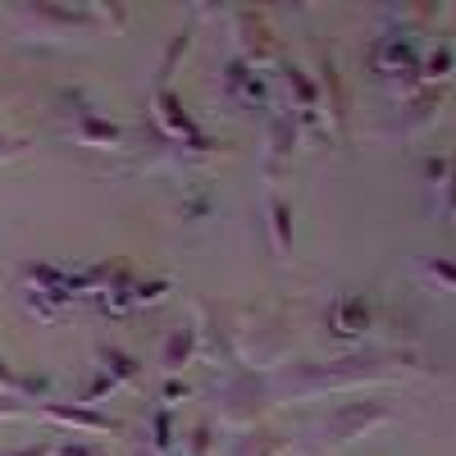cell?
<instances>
[{"mask_svg":"<svg viewBox=\"0 0 456 456\" xmlns=\"http://www.w3.org/2000/svg\"><path fill=\"white\" fill-rule=\"evenodd\" d=\"M425 361L420 352H402V347H374V352H352V356H338V361H311V365H292L274 379L279 393L292 397H320L329 388H365V384H393V379L415 374Z\"/></svg>","mask_w":456,"mask_h":456,"instance_id":"obj_1","label":"cell"},{"mask_svg":"<svg viewBox=\"0 0 456 456\" xmlns=\"http://www.w3.org/2000/svg\"><path fill=\"white\" fill-rule=\"evenodd\" d=\"M233 365L238 370H270L288 356V329L274 311H247L233 315Z\"/></svg>","mask_w":456,"mask_h":456,"instance_id":"obj_2","label":"cell"},{"mask_svg":"<svg viewBox=\"0 0 456 456\" xmlns=\"http://www.w3.org/2000/svg\"><path fill=\"white\" fill-rule=\"evenodd\" d=\"M388 420H393V406H388V402H374V397H365V402H342V406H333V411L324 415L320 429H315L320 452H342V447L361 443L365 434H374L379 425H388Z\"/></svg>","mask_w":456,"mask_h":456,"instance_id":"obj_3","label":"cell"},{"mask_svg":"<svg viewBox=\"0 0 456 456\" xmlns=\"http://www.w3.org/2000/svg\"><path fill=\"white\" fill-rule=\"evenodd\" d=\"M215 402H219V420L233 429H256V420L270 411V384L256 370H228L215 384Z\"/></svg>","mask_w":456,"mask_h":456,"instance_id":"obj_4","label":"cell"},{"mask_svg":"<svg viewBox=\"0 0 456 456\" xmlns=\"http://www.w3.org/2000/svg\"><path fill=\"white\" fill-rule=\"evenodd\" d=\"M151 119L160 124V133L183 151V156H215V142L201 133V124L187 114L183 96L174 87H156L151 92Z\"/></svg>","mask_w":456,"mask_h":456,"instance_id":"obj_5","label":"cell"},{"mask_svg":"<svg viewBox=\"0 0 456 456\" xmlns=\"http://www.w3.org/2000/svg\"><path fill=\"white\" fill-rule=\"evenodd\" d=\"M315 87H320V114L329 119V128L347 142L352 137V92H347V78H342V69H338V60L324 51L320 55V78H315Z\"/></svg>","mask_w":456,"mask_h":456,"instance_id":"obj_6","label":"cell"},{"mask_svg":"<svg viewBox=\"0 0 456 456\" xmlns=\"http://www.w3.org/2000/svg\"><path fill=\"white\" fill-rule=\"evenodd\" d=\"M46 425H60V429H73V434H124V425L114 415L96 411V406H83V402H42L32 406Z\"/></svg>","mask_w":456,"mask_h":456,"instance_id":"obj_7","label":"cell"},{"mask_svg":"<svg viewBox=\"0 0 456 456\" xmlns=\"http://www.w3.org/2000/svg\"><path fill=\"white\" fill-rule=\"evenodd\" d=\"M374 315H379V306H374L370 292H342V297H333L324 324H329L338 338L356 342V338H365V333L374 329Z\"/></svg>","mask_w":456,"mask_h":456,"instance_id":"obj_8","label":"cell"},{"mask_svg":"<svg viewBox=\"0 0 456 456\" xmlns=\"http://www.w3.org/2000/svg\"><path fill=\"white\" fill-rule=\"evenodd\" d=\"M78 101V96H73ZM73 114V124H69V137L78 142V146H92V151H119L124 146V128L114 124V119H105V114H96L92 105H83L78 101V110H69Z\"/></svg>","mask_w":456,"mask_h":456,"instance_id":"obj_9","label":"cell"},{"mask_svg":"<svg viewBox=\"0 0 456 456\" xmlns=\"http://www.w3.org/2000/svg\"><path fill=\"white\" fill-rule=\"evenodd\" d=\"M233 28H238V60L260 69L274 55V28L260 10H233Z\"/></svg>","mask_w":456,"mask_h":456,"instance_id":"obj_10","label":"cell"},{"mask_svg":"<svg viewBox=\"0 0 456 456\" xmlns=\"http://www.w3.org/2000/svg\"><path fill=\"white\" fill-rule=\"evenodd\" d=\"M297 114L292 110H274L270 114V128H265V169L279 174V165L292 156V146H297Z\"/></svg>","mask_w":456,"mask_h":456,"instance_id":"obj_11","label":"cell"},{"mask_svg":"<svg viewBox=\"0 0 456 456\" xmlns=\"http://www.w3.org/2000/svg\"><path fill=\"white\" fill-rule=\"evenodd\" d=\"M201 352V338H197V324L192 320H183V324H174L169 333H165V342H160V365H165V374H178L187 361H192Z\"/></svg>","mask_w":456,"mask_h":456,"instance_id":"obj_12","label":"cell"},{"mask_svg":"<svg viewBox=\"0 0 456 456\" xmlns=\"http://www.w3.org/2000/svg\"><path fill=\"white\" fill-rule=\"evenodd\" d=\"M224 96L238 105H265V78L247 60H228L224 69Z\"/></svg>","mask_w":456,"mask_h":456,"instance_id":"obj_13","label":"cell"},{"mask_svg":"<svg viewBox=\"0 0 456 456\" xmlns=\"http://www.w3.org/2000/svg\"><path fill=\"white\" fill-rule=\"evenodd\" d=\"M96 365H101V379L114 393L142 379V361L133 352H124V347H96Z\"/></svg>","mask_w":456,"mask_h":456,"instance_id":"obj_14","label":"cell"},{"mask_svg":"<svg viewBox=\"0 0 456 456\" xmlns=\"http://www.w3.org/2000/svg\"><path fill=\"white\" fill-rule=\"evenodd\" d=\"M402 105H406V110H402L397 128H402V133H415V128H425V124H434V119H438V105H443V87H420L415 96H406Z\"/></svg>","mask_w":456,"mask_h":456,"instance_id":"obj_15","label":"cell"},{"mask_svg":"<svg viewBox=\"0 0 456 456\" xmlns=\"http://www.w3.org/2000/svg\"><path fill=\"white\" fill-rule=\"evenodd\" d=\"M288 452V438L279 434V429H242L238 438H233V452L228 456H283Z\"/></svg>","mask_w":456,"mask_h":456,"instance_id":"obj_16","label":"cell"},{"mask_svg":"<svg viewBox=\"0 0 456 456\" xmlns=\"http://www.w3.org/2000/svg\"><path fill=\"white\" fill-rule=\"evenodd\" d=\"M0 393H10V397H42L46 393V379H23V374H14V365L0 356Z\"/></svg>","mask_w":456,"mask_h":456,"instance_id":"obj_17","label":"cell"},{"mask_svg":"<svg viewBox=\"0 0 456 456\" xmlns=\"http://www.w3.org/2000/svg\"><path fill=\"white\" fill-rule=\"evenodd\" d=\"M151 447L156 456H174V406H156L151 415Z\"/></svg>","mask_w":456,"mask_h":456,"instance_id":"obj_18","label":"cell"},{"mask_svg":"<svg viewBox=\"0 0 456 456\" xmlns=\"http://www.w3.org/2000/svg\"><path fill=\"white\" fill-rule=\"evenodd\" d=\"M452 69H456V55L447 46H438L434 55L420 60V78H425V87H438L443 78H452Z\"/></svg>","mask_w":456,"mask_h":456,"instance_id":"obj_19","label":"cell"},{"mask_svg":"<svg viewBox=\"0 0 456 456\" xmlns=\"http://www.w3.org/2000/svg\"><path fill=\"white\" fill-rule=\"evenodd\" d=\"M270 228H274V247L288 251L292 247V206L283 197H270Z\"/></svg>","mask_w":456,"mask_h":456,"instance_id":"obj_20","label":"cell"},{"mask_svg":"<svg viewBox=\"0 0 456 456\" xmlns=\"http://www.w3.org/2000/svg\"><path fill=\"white\" fill-rule=\"evenodd\" d=\"M169 279H137L133 283V311H142V306H160V301L169 297Z\"/></svg>","mask_w":456,"mask_h":456,"instance_id":"obj_21","label":"cell"},{"mask_svg":"<svg viewBox=\"0 0 456 456\" xmlns=\"http://www.w3.org/2000/svg\"><path fill=\"white\" fill-rule=\"evenodd\" d=\"M51 456H110V447L92 443V438H55Z\"/></svg>","mask_w":456,"mask_h":456,"instance_id":"obj_22","label":"cell"},{"mask_svg":"<svg viewBox=\"0 0 456 456\" xmlns=\"http://www.w3.org/2000/svg\"><path fill=\"white\" fill-rule=\"evenodd\" d=\"M420 270H425L438 288L456 292V260H447V256H429V260H420Z\"/></svg>","mask_w":456,"mask_h":456,"instance_id":"obj_23","label":"cell"},{"mask_svg":"<svg viewBox=\"0 0 456 456\" xmlns=\"http://www.w3.org/2000/svg\"><path fill=\"white\" fill-rule=\"evenodd\" d=\"M210 447H215V429H210V420H201L187 434V456H210Z\"/></svg>","mask_w":456,"mask_h":456,"instance_id":"obj_24","label":"cell"},{"mask_svg":"<svg viewBox=\"0 0 456 456\" xmlns=\"http://www.w3.org/2000/svg\"><path fill=\"white\" fill-rule=\"evenodd\" d=\"M443 192H447V201H443V215H447V224H456V156L447 160V174H443Z\"/></svg>","mask_w":456,"mask_h":456,"instance_id":"obj_25","label":"cell"},{"mask_svg":"<svg viewBox=\"0 0 456 456\" xmlns=\"http://www.w3.org/2000/svg\"><path fill=\"white\" fill-rule=\"evenodd\" d=\"M55 438H37V443H23V447H10L5 456H51Z\"/></svg>","mask_w":456,"mask_h":456,"instance_id":"obj_26","label":"cell"},{"mask_svg":"<svg viewBox=\"0 0 456 456\" xmlns=\"http://www.w3.org/2000/svg\"><path fill=\"white\" fill-rule=\"evenodd\" d=\"M32 406H23V397H10V393H0V420H14V415H28Z\"/></svg>","mask_w":456,"mask_h":456,"instance_id":"obj_27","label":"cell"},{"mask_svg":"<svg viewBox=\"0 0 456 456\" xmlns=\"http://www.w3.org/2000/svg\"><path fill=\"white\" fill-rule=\"evenodd\" d=\"M23 151H28V142H19V137H5V133H0V165H5V160H19Z\"/></svg>","mask_w":456,"mask_h":456,"instance_id":"obj_28","label":"cell"},{"mask_svg":"<svg viewBox=\"0 0 456 456\" xmlns=\"http://www.w3.org/2000/svg\"><path fill=\"white\" fill-rule=\"evenodd\" d=\"M178 397H187V384H178V379H169V384H165V402H160V406H174Z\"/></svg>","mask_w":456,"mask_h":456,"instance_id":"obj_29","label":"cell"}]
</instances>
